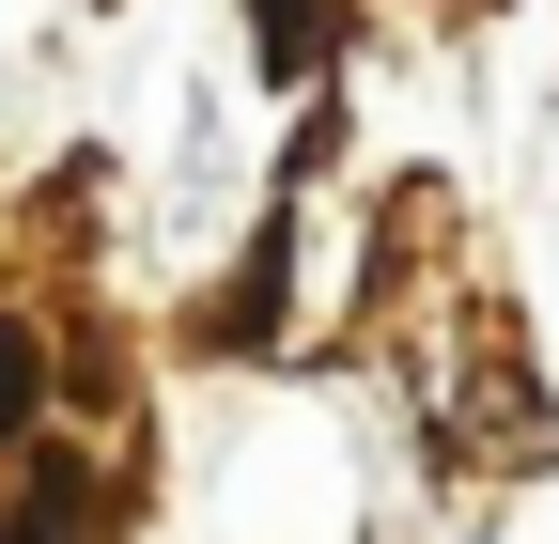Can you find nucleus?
Listing matches in <instances>:
<instances>
[{"mask_svg": "<svg viewBox=\"0 0 559 544\" xmlns=\"http://www.w3.org/2000/svg\"><path fill=\"white\" fill-rule=\"evenodd\" d=\"M280 296H296V234L264 218V234H249V264H234V281H218V296L187 311V343H202V358H264V327H280Z\"/></svg>", "mask_w": 559, "mask_h": 544, "instance_id": "f257e3e1", "label": "nucleus"}, {"mask_svg": "<svg viewBox=\"0 0 559 544\" xmlns=\"http://www.w3.org/2000/svg\"><path fill=\"white\" fill-rule=\"evenodd\" d=\"M249 62L264 79H326L342 62V0H249Z\"/></svg>", "mask_w": 559, "mask_h": 544, "instance_id": "f03ea898", "label": "nucleus"}, {"mask_svg": "<svg viewBox=\"0 0 559 544\" xmlns=\"http://www.w3.org/2000/svg\"><path fill=\"white\" fill-rule=\"evenodd\" d=\"M32 529H47V544H94V451L32 436Z\"/></svg>", "mask_w": 559, "mask_h": 544, "instance_id": "7ed1b4c3", "label": "nucleus"}, {"mask_svg": "<svg viewBox=\"0 0 559 544\" xmlns=\"http://www.w3.org/2000/svg\"><path fill=\"white\" fill-rule=\"evenodd\" d=\"M32 421H47V343H32L16 311H0V451H16Z\"/></svg>", "mask_w": 559, "mask_h": 544, "instance_id": "20e7f679", "label": "nucleus"}, {"mask_svg": "<svg viewBox=\"0 0 559 544\" xmlns=\"http://www.w3.org/2000/svg\"><path fill=\"white\" fill-rule=\"evenodd\" d=\"M0 544H47V529H32V513H16V529H0Z\"/></svg>", "mask_w": 559, "mask_h": 544, "instance_id": "39448f33", "label": "nucleus"}]
</instances>
